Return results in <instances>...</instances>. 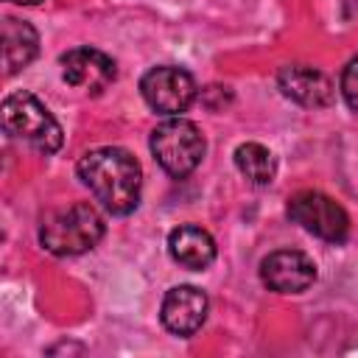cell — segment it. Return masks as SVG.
<instances>
[{
    "mask_svg": "<svg viewBox=\"0 0 358 358\" xmlns=\"http://www.w3.org/2000/svg\"><path fill=\"white\" fill-rule=\"evenodd\" d=\"M0 117H3L6 134L28 143L39 154H53L62 148V140H64L62 126L36 95H31V92L6 95L3 106H0Z\"/></svg>",
    "mask_w": 358,
    "mask_h": 358,
    "instance_id": "3",
    "label": "cell"
},
{
    "mask_svg": "<svg viewBox=\"0 0 358 358\" xmlns=\"http://www.w3.org/2000/svg\"><path fill=\"white\" fill-rule=\"evenodd\" d=\"M76 171L106 213L129 215L140 204L143 171L140 162L126 148L117 145L92 148L78 159Z\"/></svg>",
    "mask_w": 358,
    "mask_h": 358,
    "instance_id": "1",
    "label": "cell"
},
{
    "mask_svg": "<svg viewBox=\"0 0 358 358\" xmlns=\"http://www.w3.org/2000/svg\"><path fill=\"white\" fill-rule=\"evenodd\" d=\"M288 215L310 235L327 241V243H344L350 235V215L344 207L319 193V190H299L288 199Z\"/></svg>",
    "mask_w": 358,
    "mask_h": 358,
    "instance_id": "5",
    "label": "cell"
},
{
    "mask_svg": "<svg viewBox=\"0 0 358 358\" xmlns=\"http://www.w3.org/2000/svg\"><path fill=\"white\" fill-rule=\"evenodd\" d=\"M101 238H103V218L87 201L59 207L48 213L39 224V243L56 257L84 255L95 249Z\"/></svg>",
    "mask_w": 358,
    "mask_h": 358,
    "instance_id": "2",
    "label": "cell"
},
{
    "mask_svg": "<svg viewBox=\"0 0 358 358\" xmlns=\"http://www.w3.org/2000/svg\"><path fill=\"white\" fill-rule=\"evenodd\" d=\"M159 319L173 336H193L207 319V296L196 285H176L165 294Z\"/></svg>",
    "mask_w": 358,
    "mask_h": 358,
    "instance_id": "9",
    "label": "cell"
},
{
    "mask_svg": "<svg viewBox=\"0 0 358 358\" xmlns=\"http://www.w3.org/2000/svg\"><path fill=\"white\" fill-rule=\"evenodd\" d=\"M8 3H17V6H39L42 0H8Z\"/></svg>",
    "mask_w": 358,
    "mask_h": 358,
    "instance_id": "15",
    "label": "cell"
},
{
    "mask_svg": "<svg viewBox=\"0 0 358 358\" xmlns=\"http://www.w3.org/2000/svg\"><path fill=\"white\" fill-rule=\"evenodd\" d=\"M140 92L154 112L173 117L182 115L196 101V81L187 70L162 64V67H151L140 78Z\"/></svg>",
    "mask_w": 358,
    "mask_h": 358,
    "instance_id": "6",
    "label": "cell"
},
{
    "mask_svg": "<svg viewBox=\"0 0 358 358\" xmlns=\"http://www.w3.org/2000/svg\"><path fill=\"white\" fill-rule=\"evenodd\" d=\"M235 165L252 185H268L277 173L274 154L260 143H243L235 148Z\"/></svg>",
    "mask_w": 358,
    "mask_h": 358,
    "instance_id": "13",
    "label": "cell"
},
{
    "mask_svg": "<svg viewBox=\"0 0 358 358\" xmlns=\"http://www.w3.org/2000/svg\"><path fill=\"white\" fill-rule=\"evenodd\" d=\"M338 90L347 101L350 109H358V56L347 62V67L341 70V81H338Z\"/></svg>",
    "mask_w": 358,
    "mask_h": 358,
    "instance_id": "14",
    "label": "cell"
},
{
    "mask_svg": "<svg viewBox=\"0 0 358 358\" xmlns=\"http://www.w3.org/2000/svg\"><path fill=\"white\" fill-rule=\"evenodd\" d=\"M115 62L95 48H73L62 56L64 81L84 92H103L115 81Z\"/></svg>",
    "mask_w": 358,
    "mask_h": 358,
    "instance_id": "8",
    "label": "cell"
},
{
    "mask_svg": "<svg viewBox=\"0 0 358 358\" xmlns=\"http://www.w3.org/2000/svg\"><path fill=\"white\" fill-rule=\"evenodd\" d=\"M151 154L168 176L182 179L199 168L204 157V137L193 120L173 115L151 131Z\"/></svg>",
    "mask_w": 358,
    "mask_h": 358,
    "instance_id": "4",
    "label": "cell"
},
{
    "mask_svg": "<svg viewBox=\"0 0 358 358\" xmlns=\"http://www.w3.org/2000/svg\"><path fill=\"white\" fill-rule=\"evenodd\" d=\"M260 280L277 294H302L313 285L316 266L299 249H277L263 257Z\"/></svg>",
    "mask_w": 358,
    "mask_h": 358,
    "instance_id": "7",
    "label": "cell"
},
{
    "mask_svg": "<svg viewBox=\"0 0 358 358\" xmlns=\"http://www.w3.org/2000/svg\"><path fill=\"white\" fill-rule=\"evenodd\" d=\"M39 53V34L34 31L31 22L17 20V17H6L3 20V64L6 73L14 76L22 67H28L34 62V56Z\"/></svg>",
    "mask_w": 358,
    "mask_h": 358,
    "instance_id": "12",
    "label": "cell"
},
{
    "mask_svg": "<svg viewBox=\"0 0 358 358\" xmlns=\"http://www.w3.org/2000/svg\"><path fill=\"white\" fill-rule=\"evenodd\" d=\"M277 84H280L282 95L299 106L319 109V106H330L336 98L333 81L310 64H285L277 76Z\"/></svg>",
    "mask_w": 358,
    "mask_h": 358,
    "instance_id": "10",
    "label": "cell"
},
{
    "mask_svg": "<svg viewBox=\"0 0 358 358\" xmlns=\"http://www.w3.org/2000/svg\"><path fill=\"white\" fill-rule=\"evenodd\" d=\"M168 252L179 266L190 271H201L215 260V241L201 227L182 224L168 235Z\"/></svg>",
    "mask_w": 358,
    "mask_h": 358,
    "instance_id": "11",
    "label": "cell"
}]
</instances>
